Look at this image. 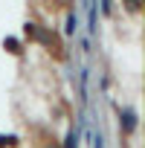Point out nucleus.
Returning <instances> with one entry per match:
<instances>
[{
	"instance_id": "nucleus-1",
	"label": "nucleus",
	"mask_w": 145,
	"mask_h": 148,
	"mask_svg": "<svg viewBox=\"0 0 145 148\" xmlns=\"http://www.w3.org/2000/svg\"><path fill=\"white\" fill-rule=\"evenodd\" d=\"M122 125H125V131H133L136 128V116H133V110H122Z\"/></svg>"
},
{
	"instance_id": "nucleus-2",
	"label": "nucleus",
	"mask_w": 145,
	"mask_h": 148,
	"mask_svg": "<svg viewBox=\"0 0 145 148\" xmlns=\"http://www.w3.org/2000/svg\"><path fill=\"white\" fill-rule=\"evenodd\" d=\"M79 145V139H76V131H70V136H67V148H76Z\"/></svg>"
}]
</instances>
